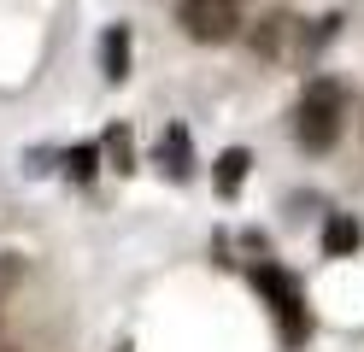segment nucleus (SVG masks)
<instances>
[{
    "label": "nucleus",
    "instance_id": "f257e3e1",
    "mask_svg": "<svg viewBox=\"0 0 364 352\" xmlns=\"http://www.w3.org/2000/svg\"><path fill=\"white\" fill-rule=\"evenodd\" d=\"M341 106H347V94H341V82L329 77H311L300 106H294V135H300L306 153H329L341 141Z\"/></svg>",
    "mask_w": 364,
    "mask_h": 352
},
{
    "label": "nucleus",
    "instance_id": "f03ea898",
    "mask_svg": "<svg viewBox=\"0 0 364 352\" xmlns=\"http://www.w3.org/2000/svg\"><path fill=\"white\" fill-rule=\"evenodd\" d=\"M176 23L188 41L218 47L241 30V0H176Z\"/></svg>",
    "mask_w": 364,
    "mask_h": 352
},
{
    "label": "nucleus",
    "instance_id": "7ed1b4c3",
    "mask_svg": "<svg viewBox=\"0 0 364 352\" xmlns=\"http://www.w3.org/2000/svg\"><path fill=\"white\" fill-rule=\"evenodd\" d=\"M253 288L270 299V311L282 317V329H288V341H300L306 335V305H300V282L294 276H282L277 265H259L253 270Z\"/></svg>",
    "mask_w": 364,
    "mask_h": 352
},
{
    "label": "nucleus",
    "instance_id": "20e7f679",
    "mask_svg": "<svg viewBox=\"0 0 364 352\" xmlns=\"http://www.w3.org/2000/svg\"><path fill=\"white\" fill-rule=\"evenodd\" d=\"M247 164H253V159H247L241 147H230V153L218 159V171H212V188H218V200H235V194H241V182H247Z\"/></svg>",
    "mask_w": 364,
    "mask_h": 352
},
{
    "label": "nucleus",
    "instance_id": "39448f33",
    "mask_svg": "<svg viewBox=\"0 0 364 352\" xmlns=\"http://www.w3.org/2000/svg\"><path fill=\"white\" fill-rule=\"evenodd\" d=\"M159 159H165V171H171L176 182H188L194 159H188V129H182V124H171V129H165V141H159Z\"/></svg>",
    "mask_w": 364,
    "mask_h": 352
},
{
    "label": "nucleus",
    "instance_id": "423d86ee",
    "mask_svg": "<svg viewBox=\"0 0 364 352\" xmlns=\"http://www.w3.org/2000/svg\"><path fill=\"white\" fill-rule=\"evenodd\" d=\"M100 53H106V82H124L129 77V30H124V23H112V30H106Z\"/></svg>",
    "mask_w": 364,
    "mask_h": 352
},
{
    "label": "nucleus",
    "instance_id": "0eeeda50",
    "mask_svg": "<svg viewBox=\"0 0 364 352\" xmlns=\"http://www.w3.org/2000/svg\"><path fill=\"white\" fill-rule=\"evenodd\" d=\"M288 47H294V18H264L259 23V53H270V59H277V53H288Z\"/></svg>",
    "mask_w": 364,
    "mask_h": 352
},
{
    "label": "nucleus",
    "instance_id": "6e6552de",
    "mask_svg": "<svg viewBox=\"0 0 364 352\" xmlns=\"http://www.w3.org/2000/svg\"><path fill=\"white\" fill-rule=\"evenodd\" d=\"M323 247H329V252H353V247H358V223L335 218V223L323 229Z\"/></svg>",
    "mask_w": 364,
    "mask_h": 352
}]
</instances>
